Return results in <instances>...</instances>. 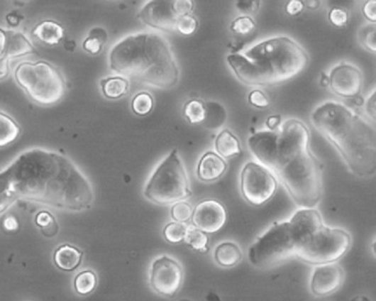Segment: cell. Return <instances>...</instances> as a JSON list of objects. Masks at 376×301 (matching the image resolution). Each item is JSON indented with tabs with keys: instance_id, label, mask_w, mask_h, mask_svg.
Returning a JSON list of instances; mask_svg holds the SVG:
<instances>
[{
	"instance_id": "35",
	"label": "cell",
	"mask_w": 376,
	"mask_h": 301,
	"mask_svg": "<svg viewBox=\"0 0 376 301\" xmlns=\"http://www.w3.org/2000/svg\"><path fill=\"white\" fill-rule=\"evenodd\" d=\"M10 73L9 59L7 57V33L0 28V81Z\"/></svg>"
},
{
	"instance_id": "8",
	"label": "cell",
	"mask_w": 376,
	"mask_h": 301,
	"mask_svg": "<svg viewBox=\"0 0 376 301\" xmlns=\"http://www.w3.org/2000/svg\"><path fill=\"white\" fill-rule=\"evenodd\" d=\"M145 198L157 205L186 201L192 195L184 161L177 148L159 163L144 190Z\"/></svg>"
},
{
	"instance_id": "47",
	"label": "cell",
	"mask_w": 376,
	"mask_h": 301,
	"mask_svg": "<svg viewBox=\"0 0 376 301\" xmlns=\"http://www.w3.org/2000/svg\"><path fill=\"white\" fill-rule=\"evenodd\" d=\"M20 21H21V19H20L17 13H11L7 16V23L10 27H17V26H19Z\"/></svg>"
},
{
	"instance_id": "1",
	"label": "cell",
	"mask_w": 376,
	"mask_h": 301,
	"mask_svg": "<svg viewBox=\"0 0 376 301\" xmlns=\"http://www.w3.org/2000/svg\"><path fill=\"white\" fill-rule=\"evenodd\" d=\"M13 201L82 212L94 202L92 185L65 155L45 149L26 151L1 171Z\"/></svg>"
},
{
	"instance_id": "20",
	"label": "cell",
	"mask_w": 376,
	"mask_h": 301,
	"mask_svg": "<svg viewBox=\"0 0 376 301\" xmlns=\"http://www.w3.org/2000/svg\"><path fill=\"white\" fill-rule=\"evenodd\" d=\"M214 148H216V153L226 160L236 158L243 153L240 139L236 133H233L228 129H223L216 136Z\"/></svg>"
},
{
	"instance_id": "44",
	"label": "cell",
	"mask_w": 376,
	"mask_h": 301,
	"mask_svg": "<svg viewBox=\"0 0 376 301\" xmlns=\"http://www.w3.org/2000/svg\"><path fill=\"white\" fill-rule=\"evenodd\" d=\"M365 111L372 121H375V91L372 92L367 101L365 102Z\"/></svg>"
},
{
	"instance_id": "22",
	"label": "cell",
	"mask_w": 376,
	"mask_h": 301,
	"mask_svg": "<svg viewBox=\"0 0 376 301\" xmlns=\"http://www.w3.org/2000/svg\"><path fill=\"white\" fill-rule=\"evenodd\" d=\"M101 93L109 99H121L129 94L131 83L126 77H105L99 82Z\"/></svg>"
},
{
	"instance_id": "10",
	"label": "cell",
	"mask_w": 376,
	"mask_h": 301,
	"mask_svg": "<svg viewBox=\"0 0 376 301\" xmlns=\"http://www.w3.org/2000/svg\"><path fill=\"white\" fill-rule=\"evenodd\" d=\"M278 190V180L272 171L258 161H248L240 173V192L248 204L262 207L270 202Z\"/></svg>"
},
{
	"instance_id": "28",
	"label": "cell",
	"mask_w": 376,
	"mask_h": 301,
	"mask_svg": "<svg viewBox=\"0 0 376 301\" xmlns=\"http://www.w3.org/2000/svg\"><path fill=\"white\" fill-rule=\"evenodd\" d=\"M206 113V103L199 99H189L184 106V115L187 121L193 125L202 124Z\"/></svg>"
},
{
	"instance_id": "31",
	"label": "cell",
	"mask_w": 376,
	"mask_h": 301,
	"mask_svg": "<svg viewBox=\"0 0 376 301\" xmlns=\"http://www.w3.org/2000/svg\"><path fill=\"white\" fill-rule=\"evenodd\" d=\"M188 225L181 223L170 222L164 227V237L170 244H179L184 241Z\"/></svg>"
},
{
	"instance_id": "29",
	"label": "cell",
	"mask_w": 376,
	"mask_h": 301,
	"mask_svg": "<svg viewBox=\"0 0 376 301\" xmlns=\"http://www.w3.org/2000/svg\"><path fill=\"white\" fill-rule=\"evenodd\" d=\"M154 97L148 92H139L131 101V111L137 116H147L154 109Z\"/></svg>"
},
{
	"instance_id": "30",
	"label": "cell",
	"mask_w": 376,
	"mask_h": 301,
	"mask_svg": "<svg viewBox=\"0 0 376 301\" xmlns=\"http://www.w3.org/2000/svg\"><path fill=\"white\" fill-rule=\"evenodd\" d=\"M184 242H186L192 250L203 253L208 251V234L199 230V229L193 226V225L188 226Z\"/></svg>"
},
{
	"instance_id": "49",
	"label": "cell",
	"mask_w": 376,
	"mask_h": 301,
	"mask_svg": "<svg viewBox=\"0 0 376 301\" xmlns=\"http://www.w3.org/2000/svg\"><path fill=\"white\" fill-rule=\"evenodd\" d=\"M320 85L324 87H329V77H328V75H326V73H322L321 75V80H320Z\"/></svg>"
},
{
	"instance_id": "13",
	"label": "cell",
	"mask_w": 376,
	"mask_h": 301,
	"mask_svg": "<svg viewBox=\"0 0 376 301\" xmlns=\"http://www.w3.org/2000/svg\"><path fill=\"white\" fill-rule=\"evenodd\" d=\"M138 18L145 26L158 31H176L178 16L175 13L172 1H149L141 8Z\"/></svg>"
},
{
	"instance_id": "46",
	"label": "cell",
	"mask_w": 376,
	"mask_h": 301,
	"mask_svg": "<svg viewBox=\"0 0 376 301\" xmlns=\"http://www.w3.org/2000/svg\"><path fill=\"white\" fill-rule=\"evenodd\" d=\"M4 230L8 231V232H13V231L18 230V222L15 217H9L4 220L3 223Z\"/></svg>"
},
{
	"instance_id": "39",
	"label": "cell",
	"mask_w": 376,
	"mask_h": 301,
	"mask_svg": "<svg viewBox=\"0 0 376 301\" xmlns=\"http://www.w3.org/2000/svg\"><path fill=\"white\" fill-rule=\"evenodd\" d=\"M248 103L256 109H265L270 105V99L262 89H253L248 94Z\"/></svg>"
},
{
	"instance_id": "40",
	"label": "cell",
	"mask_w": 376,
	"mask_h": 301,
	"mask_svg": "<svg viewBox=\"0 0 376 301\" xmlns=\"http://www.w3.org/2000/svg\"><path fill=\"white\" fill-rule=\"evenodd\" d=\"M172 6L178 18L181 16L191 15L194 9V3L190 0H182V1L177 0V1H172Z\"/></svg>"
},
{
	"instance_id": "23",
	"label": "cell",
	"mask_w": 376,
	"mask_h": 301,
	"mask_svg": "<svg viewBox=\"0 0 376 301\" xmlns=\"http://www.w3.org/2000/svg\"><path fill=\"white\" fill-rule=\"evenodd\" d=\"M228 119V113L223 105L218 102H208L206 103V113H204V119L202 125L206 128L214 131V129L221 128L226 123Z\"/></svg>"
},
{
	"instance_id": "50",
	"label": "cell",
	"mask_w": 376,
	"mask_h": 301,
	"mask_svg": "<svg viewBox=\"0 0 376 301\" xmlns=\"http://www.w3.org/2000/svg\"><path fill=\"white\" fill-rule=\"evenodd\" d=\"M184 301H187V300H184Z\"/></svg>"
},
{
	"instance_id": "32",
	"label": "cell",
	"mask_w": 376,
	"mask_h": 301,
	"mask_svg": "<svg viewBox=\"0 0 376 301\" xmlns=\"http://www.w3.org/2000/svg\"><path fill=\"white\" fill-rule=\"evenodd\" d=\"M192 212L193 207L190 203L187 202V201H180V202L175 203L171 207V219H172L174 222L186 224L189 221H191Z\"/></svg>"
},
{
	"instance_id": "27",
	"label": "cell",
	"mask_w": 376,
	"mask_h": 301,
	"mask_svg": "<svg viewBox=\"0 0 376 301\" xmlns=\"http://www.w3.org/2000/svg\"><path fill=\"white\" fill-rule=\"evenodd\" d=\"M35 225L39 227L43 236L52 239L59 232V224L57 219L52 213L49 211H40L35 219Z\"/></svg>"
},
{
	"instance_id": "25",
	"label": "cell",
	"mask_w": 376,
	"mask_h": 301,
	"mask_svg": "<svg viewBox=\"0 0 376 301\" xmlns=\"http://www.w3.org/2000/svg\"><path fill=\"white\" fill-rule=\"evenodd\" d=\"M99 285L96 273L92 269H85L75 276L73 288L79 296H89L92 294Z\"/></svg>"
},
{
	"instance_id": "34",
	"label": "cell",
	"mask_w": 376,
	"mask_h": 301,
	"mask_svg": "<svg viewBox=\"0 0 376 301\" xmlns=\"http://www.w3.org/2000/svg\"><path fill=\"white\" fill-rule=\"evenodd\" d=\"M375 37L376 28L373 23H367V26H363L359 31V41L362 47L373 53V55L376 52Z\"/></svg>"
},
{
	"instance_id": "16",
	"label": "cell",
	"mask_w": 376,
	"mask_h": 301,
	"mask_svg": "<svg viewBox=\"0 0 376 301\" xmlns=\"http://www.w3.org/2000/svg\"><path fill=\"white\" fill-rule=\"evenodd\" d=\"M226 170L228 163L226 159L220 157L216 151H206L199 160L197 177L203 182H214L222 178Z\"/></svg>"
},
{
	"instance_id": "9",
	"label": "cell",
	"mask_w": 376,
	"mask_h": 301,
	"mask_svg": "<svg viewBox=\"0 0 376 301\" xmlns=\"http://www.w3.org/2000/svg\"><path fill=\"white\" fill-rule=\"evenodd\" d=\"M296 245L288 221L275 222L256 239L248 250L253 266L270 267L294 257Z\"/></svg>"
},
{
	"instance_id": "45",
	"label": "cell",
	"mask_w": 376,
	"mask_h": 301,
	"mask_svg": "<svg viewBox=\"0 0 376 301\" xmlns=\"http://www.w3.org/2000/svg\"><path fill=\"white\" fill-rule=\"evenodd\" d=\"M266 125H267L268 131H277L282 125V117L280 115H272V116L268 117Z\"/></svg>"
},
{
	"instance_id": "43",
	"label": "cell",
	"mask_w": 376,
	"mask_h": 301,
	"mask_svg": "<svg viewBox=\"0 0 376 301\" xmlns=\"http://www.w3.org/2000/svg\"><path fill=\"white\" fill-rule=\"evenodd\" d=\"M304 3L299 0H292L286 5V11L290 16H298L304 11Z\"/></svg>"
},
{
	"instance_id": "4",
	"label": "cell",
	"mask_w": 376,
	"mask_h": 301,
	"mask_svg": "<svg viewBox=\"0 0 376 301\" xmlns=\"http://www.w3.org/2000/svg\"><path fill=\"white\" fill-rule=\"evenodd\" d=\"M236 79L250 87H270L297 77L309 65L307 51L288 35L262 40L226 57Z\"/></svg>"
},
{
	"instance_id": "18",
	"label": "cell",
	"mask_w": 376,
	"mask_h": 301,
	"mask_svg": "<svg viewBox=\"0 0 376 301\" xmlns=\"http://www.w3.org/2000/svg\"><path fill=\"white\" fill-rule=\"evenodd\" d=\"M33 35L39 43L53 47L62 43L65 38V29L55 20L45 19L33 28Z\"/></svg>"
},
{
	"instance_id": "6",
	"label": "cell",
	"mask_w": 376,
	"mask_h": 301,
	"mask_svg": "<svg viewBox=\"0 0 376 301\" xmlns=\"http://www.w3.org/2000/svg\"><path fill=\"white\" fill-rule=\"evenodd\" d=\"M288 222L296 245L294 257L306 264H334L349 252L351 235L342 229L327 226L316 209H300Z\"/></svg>"
},
{
	"instance_id": "26",
	"label": "cell",
	"mask_w": 376,
	"mask_h": 301,
	"mask_svg": "<svg viewBox=\"0 0 376 301\" xmlns=\"http://www.w3.org/2000/svg\"><path fill=\"white\" fill-rule=\"evenodd\" d=\"M109 40L106 30L101 27L93 28L89 33V35L83 41V50L89 55H96L101 53V50L106 45Z\"/></svg>"
},
{
	"instance_id": "15",
	"label": "cell",
	"mask_w": 376,
	"mask_h": 301,
	"mask_svg": "<svg viewBox=\"0 0 376 301\" xmlns=\"http://www.w3.org/2000/svg\"><path fill=\"white\" fill-rule=\"evenodd\" d=\"M344 282V272L338 264L321 265L314 269L310 290L316 297H327L341 288Z\"/></svg>"
},
{
	"instance_id": "11",
	"label": "cell",
	"mask_w": 376,
	"mask_h": 301,
	"mask_svg": "<svg viewBox=\"0 0 376 301\" xmlns=\"http://www.w3.org/2000/svg\"><path fill=\"white\" fill-rule=\"evenodd\" d=\"M184 284V268L176 259L164 255L155 259L149 272V285L159 296H176Z\"/></svg>"
},
{
	"instance_id": "36",
	"label": "cell",
	"mask_w": 376,
	"mask_h": 301,
	"mask_svg": "<svg viewBox=\"0 0 376 301\" xmlns=\"http://www.w3.org/2000/svg\"><path fill=\"white\" fill-rule=\"evenodd\" d=\"M198 19L192 13L191 15L181 16L177 20L176 31H178L180 35L189 37V35L196 33L197 29H198Z\"/></svg>"
},
{
	"instance_id": "24",
	"label": "cell",
	"mask_w": 376,
	"mask_h": 301,
	"mask_svg": "<svg viewBox=\"0 0 376 301\" xmlns=\"http://www.w3.org/2000/svg\"><path fill=\"white\" fill-rule=\"evenodd\" d=\"M20 129L17 121L8 114L0 111V148L9 146L19 138Z\"/></svg>"
},
{
	"instance_id": "14",
	"label": "cell",
	"mask_w": 376,
	"mask_h": 301,
	"mask_svg": "<svg viewBox=\"0 0 376 301\" xmlns=\"http://www.w3.org/2000/svg\"><path fill=\"white\" fill-rule=\"evenodd\" d=\"M226 210L216 200H203L193 209L192 225L206 234L219 232L226 223Z\"/></svg>"
},
{
	"instance_id": "5",
	"label": "cell",
	"mask_w": 376,
	"mask_h": 301,
	"mask_svg": "<svg viewBox=\"0 0 376 301\" xmlns=\"http://www.w3.org/2000/svg\"><path fill=\"white\" fill-rule=\"evenodd\" d=\"M109 63L111 71L119 77L155 89H174L180 79L174 52L159 33L127 35L109 52Z\"/></svg>"
},
{
	"instance_id": "19",
	"label": "cell",
	"mask_w": 376,
	"mask_h": 301,
	"mask_svg": "<svg viewBox=\"0 0 376 301\" xmlns=\"http://www.w3.org/2000/svg\"><path fill=\"white\" fill-rule=\"evenodd\" d=\"M6 33H7V57L9 61L37 53L35 45L23 33L13 29L6 30Z\"/></svg>"
},
{
	"instance_id": "2",
	"label": "cell",
	"mask_w": 376,
	"mask_h": 301,
	"mask_svg": "<svg viewBox=\"0 0 376 301\" xmlns=\"http://www.w3.org/2000/svg\"><path fill=\"white\" fill-rule=\"evenodd\" d=\"M311 135L299 119L284 121L277 131H262L248 138L260 165L272 171L302 209H314L324 195V169L312 153Z\"/></svg>"
},
{
	"instance_id": "12",
	"label": "cell",
	"mask_w": 376,
	"mask_h": 301,
	"mask_svg": "<svg viewBox=\"0 0 376 301\" xmlns=\"http://www.w3.org/2000/svg\"><path fill=\"white\" fill-rule=\"evenodd\" d=\"M328 77L330 89L337 97L354 99L361 95L364 84L363 73L352 63L340 62L332 67Z\"/></svg>"
},
{
	"instance_id": "38",
	"label": "cell",
	"mask_w": 376,
	"mask_h": 301,
	"mask_svg": "<svg viewBox=\"0 0 376 301\" xmlns=\"http://www.w3.org/2000/svg\"><path fill=\"white\" fill-rule=\"evenodd\" d=\"M328 18L334 27L344 28L349 21V13H348V10L343 9V8L334 7L330 10Z\"/></svg>"
},
{
	"instance_id": "7",
	"label": "cell",
	"mask_w": 376,
	"mask_h": 301,
	"mask_svg": "<svg viewBox=\"0 0 376 301\" xmlns=\"http://www.w3.org/2000/svg\"><path fill=\"white\" fill-rule=\"evenodd\" d=\"M17 84L40 106L62 101L67 91L65 75L47 61L23 62L15 70Z\"/></svg>"
},
{
	"instance_id": "42",
	"label": "cell",
	"mask_w": 376,
	"mask_h": 301,
	"mask_svg": "<svg viewBox=\"0 0 376 301\" xmlns=\"http://www.w3.org/2000/svg\"><path fill=\"white\" fill-rule=\"evenodd\" d=\"M362 13H363L364 17L367 18V20L370 23L375 25L376 3L374 0H371V1H367V3L364 4L363 8H362Z\"/></svg>"
},
{
	"instance_id": "33",
	"label": "cell",
	"mask_w": 376,
	"mask_h": 301,
	"mask_svg": "<svg viewBox=\"0 0 376 301\" xmlns=\"http://www.w3.org/2000/svg\"><path fill=\"white\" fill-rule=\"evenodd\" d=\"M255 29V20L250 16H240L231 23V30L238 35H250Z\"/></svg>"
},
{
	"instance_id": "17",
	"label": "cell",
	"mask_w": 376,
	"mask_h": 301,
	"mask_svg": "<svg viewBox=\"0 0 376 301\" xmlns=\"http://www.w3.org/2000/svg\"><path fill=\"white\" fill-rule=\"evenodd\" d=\"M83 262V252L74 245L61 244L53 252V263L63 272H74Z\"/></svg>"
},
{
	"instance_id": "48",
	"label": "cell",
	"mask_w": 376,
	"mask_h": 301,
	"mask_svg": "<svg viewBox=\"0 0 376 301\" xmlns=\"http://www.w3.org/2000/svg\"><path fill=\"white\" fill-rule=\"evenodd\" d=\"M304 6L308 9L316 10L319 8L320 1H306V3H304Z\"/></svg>"
},
{
	"instance_id": "41",
	"label": "cell",
	"mask_w": 376,
	"mask_h": 301,
	"mask_svg": "<svg viewBox=\"0 0 376 301\" xmlns=\"http://www.w3.org/2000/svg\"><path fill=\"white\" fill-rule=\"evenodd\" d=\"M236 7L238 8L240 13H244L243 16L254 15L258 13L260 7V1H238L236 4Z\"/></svg>"
},
{
	"instance_id": "21",
	"label": "cell",
	"mask_w": 376,
	"mask_h": 301,
	"mask_svg": "<svg viewBox=\"0 0 376 301\" xmlns=\"http://www.w3.org/2000/svg\"><path fill=\"white\" fill-rule=\"evenodd\" d=\"M213 257L219 266L231 268V267L240 264L243 258V253L236 243L223 242L216 247Z\"/></svg>"
},
{
	"instance_id": "37",
	"label": "cell",
	"mask_w": 376,
	"mask_h": 301,
	"mask_svg": "<svg viewBox=\"0 0 376 301\" xmlns=\"http://www.w3.org/2000/svg\"><path fill=\"white\" fill-rule=\"evenodd\" d=\"M13 199L11 198L7 182L3 173H0V215L4 214L10 207H13Z\"/></svg>"
},
{
	"instance_id": "3",
	"label": "cell",
	"mask_w": 376,
	"mask_h": 301,
	"mask_svg": "<svg viewBox=\"0 0 376 301\" xmlns=\"http://www.w3.org/2000/svg\"><path fill=\"white\" fill-rule=\"evenodd\" d=\"M311 123L354 175L363 179L375 175L376 131L367 119L344 104L329 101L312 111Z\"/></svg>"
}]
</instances>
